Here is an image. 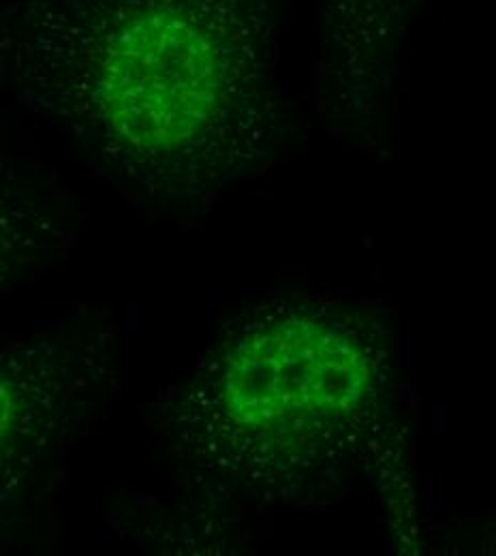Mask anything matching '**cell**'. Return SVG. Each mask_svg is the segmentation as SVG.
Returning a JSON list of instances; mask_svg holds the SVG:
<instances>
[{
	"mask_svg": "<svg viewBox=\"0 0 496 556\" xmlns=\"http://www.w3.org/2000/svg\"><path fill=\"white\" fill-rule=\"evenodd\" d=\"M2 67L107 167L195 198L275 131L287 0H4Z\"/></svg>",
	"mask_w": 496,
	"mask_h": 556,
	"instance_id": "obj_1",
	"label": "cell"
},
{
	"mask_svg": "<svg viewBox=\"0 0 496 556\" xmlns=\"http://www.w3.org/2000/svg\"><path fill=\"white\" fill-rule=\"evenodd\" d=\"M370 390V359L354 334L304 311L246 328L220 357L214 381L225 421L277 447L343 426Z\"/></svg>",
	"mask_w": 496,
	"mask_h": 556,
	"instance_id": "obj_2",
	"label": "cell"
},
{
	"mask_svg": "<svg viewBox=\"0 0 496 556\" xmlns=\"http://www.w3.org/2000/svg\"><path fill=\"white\" fill-rule=\"evenodd\" d=\"M326 70L361 79L381 70L424 0H317Z\"/></svg>",
	"mask_w": 496,
	"mask_h": 556,
	"instance_id": "obj_3",
	"label": "cell"
}]
</instances>
